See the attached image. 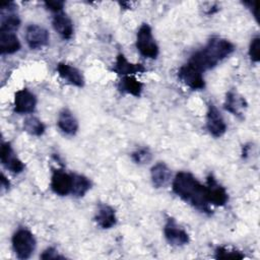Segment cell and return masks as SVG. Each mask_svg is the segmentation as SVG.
Returning a JSON list of instances; mask_svg holds the SVG:
<instances>
[{
    "label": "cell",
    "mask_w": 260,
    "mask_h": 260,
    "mask_svg": "<svg viewBox=\"0 0 260 260\" xmlns=\"http://www.w3.org/2000/svg\"><path fill=\"white\" fill-rule=\"evenodd\" d=\"M173 192L185 202L191 204L201 212L210 214L212 212L207 201L206 189L192 174L179 172L173 181Z\"/></svg>",
    "instance_id": "cell-1"
},
{
    "label": "cell",
    "mask_w": 260,
    "mask_h": 260,
    "mask_svg": "<svg viewBox=\"0 0 260 260\" xmlns=\"http://www.w3.org/2000/svg\"><path fill=\"white\" fill-rule=\"evenodd\" d=\"M235 50V46L228 40L214 37L206 46L193 53L188 61L190 65L201 73L214 68L220 61L230 56Z\"/></svg>",
    "instance_id": "cell-2"
},
{
    "label": "cell",
    "mask_w": 260,
    "mask_h": 260,
    "mask_svg": "<svg viewBox=\"0 0 260 260\" xmlns=\"http://www.w3.org/2000/svg\"><path fill=\"white\" fill-rule=\"evenodd\" d=\"M12 248L18 259H28L34 253L37 242L34 235L26 229L17 230L12 236Z\"/></svg>",
    "instance_id": "cell-3"
},
{
    "label": "cell",
    "mask_w": 260,
    "mask_h": 260,
    "mask_svg": "<svg viewBox=\"0 0 260 260\" xmlns=\"http://www.w3.org/2000/svg\"><path fill=\"white\" fill-rule=\"evenodd\" d=\"M136 48L145 58L155 59L158 55V47L153 39L151 28L147 23H142L137 31Z\"/></svg>",
    "instance_id": "cell-4"
},
{
    "label": "cell",
    "mask_w": 260,
    "mask_h": 260,
    "mask_svg": "<svg viewBox=\"0 0 260 260\" xmlns=\"http://www.w3.org/2000/svg\"><path fill=\"white\" fill-rule=\"evenodd\" d=\"M164 235L168 243L176 247L184 246L190 241L188 233L183 228H181L172 217H169L167 219L164 228Z\"/></svg>",
    "instance_id": "cell-5"
},
{
    "label": "cell",
    "mask_w": 260,
    "mask_h": 260,
    "mask_svg": "<svg viewBox=\"0 0 260 260\" xmlns=\"http://www.w3.org/2000/svg\"><path fill=\"white\" fill-rule=\"evenodd\" d=\"M206 197L207 201L211 205L222 206L229 200V195L223 186H221L216 179L210 174L206 180Z\"/></svg>",
    "instance_id": "cell-6"
},
{
    "label": "cell",
    "mask_w": 260,
    "mask_h": 260,
    "mask_svg": "<svg viewBox=\"0 0 260 260\" xmlns=\"http://www.w3.org/2000/svg\"><path fill=\"white\" fill-rule=\"evenodd\" d=\"M48 30L38 24H29L25 29V41L31 50H39L49 44Z\"/></svg>",
    "instance_id": "cell-7"
},
{
    "label": "cell",
    "mask_w": 260,
    "mask_h": 260,
    "mask_svg": "<svg viewBox=\"0 0 260 260\" xmlns=\"http://www.w3.org/2000/svg\"><path fill=\"white\" fill-rule=\"evenodd\" d=\"M178 77L191 89H202L205 86L202 73L188 62L180 67L178 71Z\"/></svg>",
    "instance_id": "cell-8"
},
{
    "label": "cell",
    "mask_w": 260,
    "mask_h": 260,
    "mask_svg": "<svg viewBox=\"0 0 260 260\" xmlns=\"http://www.w3.org/2000/svg\"><path fill=\"white\" fill-rule=\"evenodd\" d=\"M206 128L213 137H220L226 131V124L218 111L213 105L209 104L206 113Z\"/></svg>",
    "instance_id": "cell-9"
},
{
    "label": "cell",
    "mask_w": 260,
    "mask_h": 260,
    "mask_svg": "<svg viewBox=\"0 0 260 260\" xmlns=\"http://www.w3.org/2000/svg\"><path fill=\"white\" fill-rule=\"evenodd\" d=\"M0 159L3 167L14 174H19L24 170L23 162L16 156L9 142L2 141L0 149Z\"/></svg>",
    "instance_id": "cell-10"
},
{
    "label": "cell",
    "mask_w": 260,
    "mask_h": 260,
    "mask_svg": "<svg viewBox=\"0 0 260 260\" xmlns=\"http://www.w3.org/2000/svg\"><path fill=\"white\" fill-rule=\"evenodd\" d=\"M37 106L36 95L27 88L19 89L14 94V112L18 114L32 113Z\"/></svg>",
    "instance_id": "cell-11"
},
{
    "label": "cell",
    "mask_w": 260,
    "mask_h": 260,
    "mask_svg": "<svg viewBox=\"0 0 260 260\" xmlns=\"http://www.w3.org/2000/svg\"><path fill=\"white\" fill-rule=\"evenodd\" d=\"M51 189L57 195H68L72 189V175L63 170H54L51 177Z\"/></svg>",
    "instance_id": "cell-12"
},
{
    "label": "cell",
    "mask_w": 260,
    "mask_h": 260,
    "mask_svg": "<svg viewBox=\"0 0 260 260\" xmlns=\"http://www.w3.org/2000/svg\"><path fill=\"white\" fill-rule=\"evenodd\" d=\"M247 106H248V104H247L245 98H243L237 91L230 90L226 93L225 102H224V109L228 112H230L231 114L242 119L244 116V113L247 109Z\"/></svg>",
    "instance_id": "cell-13"
},
{
    "label": "cell",
    "mask_w": 260,
    "mask_h": 260,
    "mask_svg": "<svg viewBox=\"0 0 260 260\" xmlns=\"http://www.w3.org/2000/svg\"><path fill=\"white\" fill-rule=\"evenodd\" d=\"M112 70L119 75L127 76L136 73H143L146 69L142 64L131 63L126 59V57L123 54H119L116 58V62Z\"/></svg>",
    "instance_id": "cell-14"
},
{
    "label": "cell",
    "mask_w": 260,
    "mask_h": 260,
    "mask_svg": "<svg viewBox=\"0 0 260 260\" xmlns=\"http://www.w3.org/2000/svg\"><path fill=\"white\" fill-rule=\"evenodd\" d=\"M57 71L59 76L68 83L77 87H82L84 85V77L77 68L65 63H59L57 65Z\"/></svg>",
    "instance_id": "cell-15"
},
{
    "label": "cell",
    "mask_w": 260,
    "mask_h": 260,
    "mask_svg": "<svg viewBox=\"0 0 260 260\" xmlns=\"http://www.w3.org/2000/svg\"><path fill=\"white\" fill-rule=\"evenodd\" d=\"M94 219H95L98 225L101 226L102 229H104V230L111 229L117 222L115 209L110 205L101 204V205H99Z\"/></svg>",
    "instance_id": "cell-16"
},
{
    "label": "cell",
    "mask_w": 260,
    "mask_h": 260,
    "mask_svg": "<svg viewBox=\"0 0 260 260\" xmlns=\"http://www.w3.org/2000/svg\"><path fill=\"white\" fill-rule=\"evenodd\" d=\"M52 24L54 29L64 40H69L73 34V23L71 19L63 12H58L53 17Z\"/></svg>",
    "instance_id": "cell-17"
},
{
    "label": "cell",
    "mask_w": 260,
    "mask_h": 260,
    "mask_svg": "<svg viewBox=\"0 0 260 260\" xmlns=\"http://www.w3.org/2000/svg\"><path fill=\"white\" fill-rule=\"evenodd\" d=\"M57 124L60 130L67 135H75L78 131V122L68 109H63L59 113Z\"/></svg>",
    "instance_id": "cell-18"
},
{
    "label": "cell",
    "mask_w": 260,
    "mask_h": 260,
    "mask_svg": "<svg viewBox=\"0 0 260 260\" xmlns=\"http://www.w3.org/2000/svg\"><path fill=\"white\" fill-rule=\"evenodd\" d=\"M171 176H172L171 170L162 161H159V162L155 164L150 170L151 181H152L153 186L156 187V188H160V187L166 186L169 183V181L171 179Z\"/></svg>",
    "instance_id": "cell-19"
},
{
    "label": "cell",
    "mask_w": 260,
    "mask_h": 260,
    "mask_svg": "<svg viewBox=\"0 0 260 260\" xmlns=\"http://www.w3.org/2000/svg\"><path fill=\"white\" fill-rule=\"evenodd\" d=\"M21 45L14 32L0 31V52L2 55L14 54L19 51Z\"/></svg>",
    "instance_id": "cell-20"
},
{
    "label": "cell",
    "mask_w": 260,
    "mask_h": 260,
    "mask_svg": "<svg viewBox=\"0 0 260 260\" xmlns=\"http://www.w3.org/2000/svg\"><path fill=\"white\" fill-rule=\"evenodd\" d=\"M142 88H143V84L140 81H138L134 76H131V75L123 76L118 84V89L121 92L128 93L136 98L140 96L142 92Z\"/></svg>",
    "instance_id": "cell-21"
},
{
    "label": "cell",
    "mask_w": 260,
    "mask_h": 260,
    "mask_svg": "<svg viewBox=\"0 0 260 260\" xmlns=\"http://www.w3.org/2000/svg\"><path fill=\"white\" fill-rule=\"evenodd\" d=\"M72 175V189L71 193L75 197H82L86 194V192L91 187V182L88 178L79 174H71Z\"/></svg>",
    "instance_id": "cell-22"
},
{
    "label": "cell",
    "mask_w": 260,
    "mask_h": 260,
    "mask_svg": "<svg viewBox=\"0 0 260 260\" xmlns=\"http://www.w3.org/2000/svg\"><path fill=\"white\" fill-rule=\"evenodd\" d=\"M2 12L7 13H1V23H0V31H9L14 32L18 29L20 25V19L19 17L9 10H1Z\"/></svg>",
    "instance_id": "cell-23"
},
{
    "label": "cell",
    "mask_w": 260,
    "mask_h": 260,
    "mask_svg": "<svg viewBox=\"0 0 260 260\" xmlns=\"http://www.w3.org/2000/svg\"><path fill=\"white\" fill-rule=\"evenodd\" d=\"M23 129L25 132H27L30 135L41 136L44 134L46 127L40 119L34 116H29V117H26L23 121Z\"/></svg>",
    "instance_id": "cell-24"
},
{
    "label": "cell",
    "mask_w": 260,
    "mask_h": 260,
    "mask_svg": "<svg viewBox=\"0 0 260 260\" xmlns=\"http://www.w3.org/2000/svg\"><path fill=\"white\" fill-rule=\"evenodd\" d=\"M131 158L137 165H144L151 160L152 154H151V151L149 150V148L141 147V148L135 150L134 152H132Z\"/></svg>",
    "instance_id": "cell-25"
},
{
    "label": "cell",
    "mask_w": 260,
    "mask_h": 260,
    "mask_svg": "<svg viewBox=\"0 0 260 260\" xmlns=\"http://www.w3.org/2000/svg\"><path fill=\"white\" fill-rule=\"evenodd\" d=\"M245 256L240 251L232 250L225 247H217L215 250V258L217 259H243Z\"/></svg>",
    "instance_id": "cell-26"
},
{
    "label": "cell",
    "mask_w": 260,
    "mask_h": 260,
    "mask_svg": "<svg viewBox=\"0 0 260 260\" xmlns=\"http://www.w3.org/2000/svg\"><path fill=\"white\" fill-rule=\"evenodd\" d=\"M249 56L253 62H259L260 60V38L255 37L251 40L249 46Z\"/></svg>",
    "instance_id": "cell-27"
},
{
    "label": "cell",
    "mask_w": 260,
    "mask_h": 260,
    "mask_svg": "<svg viewBox=\"0 0 260 260\" xmlns=\"http://www.w3.org/2000/svg\"><path fill=\"white\" fill-rule=\"evenodd\" d=\"M45 7L52 11V12H61V10L63 9L64 6V1H60V0H52V1H45L44 2Z\"/></svg>",
    "instance_id": "cell-28"
},
{
    "label": "cell",
    "mask_w": 260,
    "mask_h": 260,
    "mask_svg": "<svg viewBox=\"0 0 260 260\" xmlns=\"http://www.w3.org/2000/svg\"><path fill=\"white\" fill-rule=\"evenodd\" d=\"M41 258L45 259V260H48V259H64V257L59 255L58 251L53 247H50V248L46 249L43 252V254L41 255Z\"/></svg>",
    "instance_id": "cell-29"
},
{
    "label": "cell",
    "mask_w": 260,
    "mask_h": 260,
    "mask_svg": "<svg viewBox=\"0 0 260 260\" xmlns=\"http://www.w3.org/2000/svg\"><path fill=\"white\" fill-rule=\"evenodd\" d=\"M245 5H247L250 9H251V11L253 12V14H254V16L256 17V18H258V13H257V3L256 2H245L244 3Z\"/></svg>",
    "instance_id": "cell-30"
},
{
    "label": "cell",
    "mask_w": 260,
    "mask_h": 260,
    "mask_svg": "<svg viewBox=\"0 0 260 260\" xmlns=\"http://www.w3.org/2000/svg\"><path fill=\"white\" fill-rule=\"evenodd\" d=\"M1 186L4 188V189H8L9 186H10V183L8 181V179H6V177L4 176V174L1 175Z\"/></svg>",
    "instance_id": "cell-31"
}]
</instances>
